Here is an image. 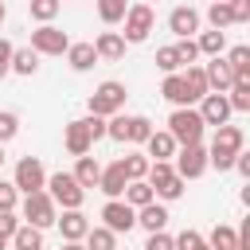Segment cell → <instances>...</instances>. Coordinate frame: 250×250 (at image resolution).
<instances>
[{
    "mask_svg": "<svg viewBox=\"0 0 250 250\" xmlns=\"http://www.w3.org/2000/svg\"><path fill=\"white\" fill-rule=\"evenodd\" d=\"M238 152H242V129L238 125H215V141L207 148V164L227 172V168H234Z\"/></svg>",
    "mask_w": 250,
    "mask_h": 250,
    "instance_id": "cell-1",
    "label": "cell"
},
{
    "mask_svg": "<svg viewBox=\"0 0 250 250\" xmlns=\"http://www.w3.org/2000/svg\"><path fill=\"white\" fill-rule=\"evenodd\" d=\"M203 117H199V109L195 105H176L172 109V117H168V133H172V141L176 145H199L203 141Z\"/></svg>",
    "mask_w": 250,
    "mask_h": 250,
    "instance_id": "cell-2",
    "label": "cell"
},
{
    "mask_svg": "<svg viewBox=\"0 0 250 250\" xmlns=\"http://www.w3.org/2000/svg\"><path fill=\"white\" fill-rule=\"evenodd\" d=\"M145 180H148V188H152V195H160V199H180L184 195V184L188 180H180L176 176V168H172V160H152L148 164V172H145Z\"/></svg>",
    "mask_w": 250,
    "mask_h": 250,
    "instance_id": "cell-3",
    "label": "cell"
},
{
    "mask_svg": "<svg viewBox=\"0 0 250 250\" xmlns=\"http://www.w3.org/2000/svg\"><path fill=\"white\" fill-rule=\"evenodd\" d=\"M125 82H117V78H109V82H102L94 94H90V113H98V117H113V113H121V105H125Z\"/></svg>",
    "mask_w": 250,
    "mask_h": 250,
    "instance_id": "cell-4",
    "label": "cell"
},
{
    "mask_svg": "<svg viewBox=\"0 0 250 250\" xmlns=\"http://www.w3.org/2000/svg\"><path fill=\"white\" fill-rule=\"evenodd\" d=\"M47 195L55 199V207H82V199H86V188H78V180L70 176V172H55V176H47Z\"/></svg>",
    "mask_w": 250,
    "mask_h": 250,
    "instance_id": "cell-5",
    "label": "cell"
},
{
    "mask_svg": "<svg viewBox=\"0 0 250 250\" xmlns=\"http://www.w3.org/2000/svg\"><path fill=\"white\" fill-rule=\"evenodd\" d=\"M55 219H59L55 199H51L43 188H39V191H27V199H23V223H31V227L47 230V227H55Z\"/></svg>",
    "mask_w": 250,
    "mask_h": 250,
    "instance_id": "cell-6",
    "label": "cell"
},
{
    "mask_svg": "<svg viewBox=\"0 0 250 250\" xmlns=\"http://www.w3.org/2000/svg\"><path fill=\"white\" fill-rule=\"evenodd\" d=\"M121 20H125V31H121V39H125V43H145V39H148V31H152V23H156V16H152V8H148V4H129Z\"/></svg>",
    "mask_w": 250,
    "mask_h": 250,
    "instance_id": "cell-7",
    "label": "cell"
},
{
    "mask_svg": "<svg viewBox=\"0 0 250 250\" xmlns=\"http://www.w3.org/2000/svg\"><path fill=\"white\" fill-rule=\"evenodd\" d=\"M172 168H176L180 180H199V176L207 172V148H203V145H180Z\"/></svg>",
    "mask_w": 250,
    "mask_h": 250,
    "instance_id": "cell-8",
    "label": "cell"
},
{
    "mask_svg": "<svg viewBox=\"0 0 250 250\" xmlns=\"http://www.w3.org/2000/svg\"><path fill=\"white\" fill-rule=\"evenodd\" d=\"M66 47H70V39H66V31H59L55 23H39V27L31 31V51H35V55H66Z\"/></svg>",
    "mask_w": 250,
    "mask_h": 250,
    "instance_id": "cell-9",
    "label": "cell"
},
{
    "mask_svg": "<svg viewBox=\"0 0 250 250\" xmlns=\"http://www.w3.org/2000/svg\"><path fill=\"white\" fill-rule=\"evenodd\" d=\"M16 191H39L43 184H47V172H43V164H39V156H20V164H16Z\"/></svg>",
    "mask_w": 250,
    "mask_h": 250,
    "instance_id": "cell-10",
    "label": "cell"
},
{
    "mask_svg": "<svg viewBox=\"0 0 250 250\" xmlns=\"http://www.w3.org/2000/svg\"><path fill=\"white\" fill-rule=\"evenodd\" d=\"M102 219H105L102 227H109L113 234H129V230L137 227V211H133L125 199H109V203L102 207Z\"/></svg>",
    "mask_w": 250,
    "mask_h": 250,
    "instance_id": "cell-11",
    "label": "cell"
},
{
    "mask_svg": "<svg viewBox=\"0 0 250 250\" xmlns=\"http://www.w3.org/2000/svg\"><path fill=\"white\" fill-rule=\"evenodd\" d=\"M230 102H227V94H203L199 98V117H203V125H227L230 121Z\"/></svg>",
    "mask_w": 250,
    "mask_h": 250,
    "instance_id": "cell-12",
    "label": "cell"
},
{
    "mask_svg": "<svg viewBox=\"0 0 250 250\" xmlns=\"http://www.w3.org/2000/svg\"><path fill=\"white\" fill-rule=\"evenodd\" d=\"M55 227L62 230V242H82L90 230V219L82 215V207H66L62 219H55Z\"/></svg>",
    "mask_w": 250,
    "mask_h": 250,
    "instance_id": "cell-13",
    "label": "cell"
},
{
    "mask_svg": "<svg viewBox=\"0 0 250 250\" xmlns=\"http://www.w3.org/2000/svg\"><path fill=\"white\" fill-rule=\"evenodd\" d=\"M203 74H207V90H215V94H227L230 82H234V70H230V62L223 55H211V62L203 66Z\"/></svg>",
    "mask_w": 250,
    "mask_h": 250,
    "instance_id": "cell-14",
    "label": "cell"
},
{
    "mask_svg": "<svg viewBox=\"0 0 250 250\" xmlns=\"http://www.w3.org/2000/svg\"><path fill=\"white\" fill-rule=\"evenodd\" d=\"M62 145H66V152H70V156H86V152L94 148V137H90V125H86V117H78V121H70V125H66V137H62Z\"/></svg>",
    "mask_w": 250,
    "mask_h": 250,
    "instance_id": "cell-15",
    "label": "cell"
},
{
    "mask_svg": "<svg viewBox=\"0 0 250 250\" xmlns=\"http://www.w3.org/2000/svg\"><path fill=\"white\" fill-rule=\"evenodd\" d=\"M168 27H172V35H180V39H191V35L199 31V12H195L191 4H180V8H172V16H168Z\"/></svg>",
    "mask_w": 250,
    "mask_h": 250,
    "instance_id": "cell-16",
    "label": "cell"
},
{
    "mask_svg": "<svg viewBox=\"0 0 250 250\" xmlns=\"http://www.w3.org/2000/svg\"><path fill=\"white\" fill-rule=\"evenodd\" d=\"M94 51H98V59H109V62L125 59V39H121V31H102V35L94 39Z\"/></svg>",
    "mask_w": 250,
    "mask_h": 250,
    "instance_id": "cell-17",
    "label": "cell"
},
{
    "mask_svg": "<svg viewBox=\"0 0 250 250\" xmlns=\"http://www.w3.org/2000/svg\"><path fill=\"white\" fill-rule=\"evenodd\" d=\"M160 94H164L172 105H195V98L188 94V82H184V74H180V70H176V74H164Z\"/></svg>",
    "mask_w": 250,
    "mask_h": 250,
    "instance_id": "cell-18",
    "label": "cell"
},
{
    "mask_svg": "<svg viewBox=\"0 0 250 250\" xmlns=\"http://www.w3.org/2000/svg\"><path fill=\"white\" fill-rule=\"evenodd\" d=\"M145 145H148V160H172V156H176V148H180V145L172 141V133H168V129H160V133L152 129Z\"/></svg>",
    "mask_w": 250,
    "mask_h": 250,
    "instance_id": "cell-19",
    "label": "cell"
},
{
    "mask_svg": "<svg viewBox=\"0 0 250 250\" xmlns=\"http://www.w3.org/2000/svg\"><path fill=\"white\" fill-rule=\"evenodd\" d=\"M137 223L152 234V230H164L168 227V207H160L156 199L152 203H145V207H137Z\"/></svg>",
    "mask_w": 250,
    "mask_h": 250,
    "instance_id": "cell-20",
    "label": "cell"
},
{
    "mask_svg": "<svg viewBox=\"0 0 250 250\" xmlns=\"http://www.w3.org/2000/svg\"><path fill=\"white\" fill-rule=\"evenodd\" d=\"M125 172H121V164H109V168H102V176H98V188L109 195V199H121V191H125Z\"/></svg>",
    "mask_w": 250,
    "mask_h": 250,
    "instance_id": "cell-21",
    "label": "cell"
},
{
    "mask_svg": "<svg viewBox=\"0 0 250 250\" xmlns=\"http://www.w3.org/2000/svg\"><path fill=\"white\" fill-rule=\"evenodd\" d=\"M66 62H70L74 70H90V66L98 62L94 43H70V47H66Z\"/></svg>",
    "mask_w": 250,
    "mask_h": 250,
    "instance_id": "cell-22",
    "label": "cell"
},
{
    "mask_svg": "<svg viewBox=\"0 0 250 250\" xmlns=\"http://www.w3.org/2000/svg\"><path fill=\"white\" fill-rule=\"evenodd\" d=\"M74 180H78V188H98V176H102V164L94 160V156H78V164H74V172H70Z\"/></svg>",
    "mask_w": 250,
    "mask_h": 250,
    "instance_id": "cell-23",
    "label": "cell"
},
{
    "mask_svg": "<svg viewBox=\"0 0 250 250\" xmlns=\"http://www.w3.org/2000/svg\"><path fill=\"white\" fill-rule=\"evenodd\" d=\"M121 199L137 211V207H145V203H152L156 195H152V188H148V180H129L125 184V191H121Z\"/></svg>",
    "mask_w": 250,
    "mask_h": 250,
    "instance_id": "cell-24",
    "label": "cell"
},
{
    "mask_svg": "<svg viewBox=\"0 0 250 250\" xmlns=\"http://www.w3.org/2000/svg\"><path fill=\"white\" fill-rule=\"evenodd\" d=\"M12 246L16 250H43V230L31 227V223H20L16 234H12Z\"/></svg>",
    "mask_w": 250,
    "mask_h": 250,
    "instance_id": "cell-25",
    "label": "cell"
},
{
    "mask_svg": "<svg viewBox=\"0 0 250 250\" xmlns=\"http://www.w3.org/2000/svg\"><path fill=\"white\" fill-rule=\"evenodd\" d=\"M207 246H211V250H234V246H238V230L227 227V223H215V230L207 234Z\"/></svg>",
    "mask_w": 250,
    "mask_h": 250,
    "instance_id": "cell-26",
    "label": "cell"
},
{
    "mask_svg": "<svg viewBox=\"0 0 250 250\" xmlns=\"http://www.w3.org/2000/svg\"><path fill=\"white\" fill-rule=\"evenodd\" d=\"M82 246H86V250H117V234H113L109 227H90Z\"/></svg>",
    "mask_w": 250,
    "mask_h": 250,
    "instance_id": "cell-27",
    "label": "cell"
},
{
    "mask_svg": "<svg viewBox=\"0 0 250 250\" xmlns=\"http://www.w3.org/2000/svg\"><path fill=\"white\" fill-rule=\"evenodd\" d=\"M195 47H199V55H223V47H227V31H219V27H211V31H199Z\"/></svg>",
    "mask_w": 250,
    "mask_h": 250,
    "instance_id": "cell-28",
    "label": "cell"
},
{
    "mask_svg": "<svg viewBox=\"0 0 250 250\" xmlns=\"http://www.w3.org/2000/svg\"><path fill=\"white\" fill-rule=\"evenodd\" d=\"M148 133H152V121H148V117H141V113H137V117H125V141H129V145H145Z\"/></svg>",
    "mask_w": 250,
    "mask_h": 250,
    "instance_id": "cell-29",
    "label": "cell"
},
{
    "mask_svg": "<svg viewBox=\"0 0 250 250\" xmlns=\"http://www.w3.org/2000/svg\"><path fill=\"white\" fill-rule=\"evenodd\" d=\"M12 70H16V74H35V70H39V55H35L31 47H16V51H12Z\"/></svg>",
    "mask_w": 250,
    "mask_h": 250,
    "instance_id": "cell-30",
    "label": "cell"
},
{
    "mask_svg": "<svg viewBox=\"0 0 250 250\" xmlns=\"http://www.w3.org/2000/svg\"><path fill=\"white\" fill-rule=\"evenodd\" d=\"M121 164V172H125V180H145V172H148V156H141V152H129V156H121L117 160Z\"/></svg>",
    "mask_w": 250,
    "mask_h": 250,
    "instance_id": "cell-31",
    "label": "cell"
},
{
    "mask_svg": "<svg viewBox=\"0 0 250 250\" xmlns=\"http://www.w3.org/2000/svg\"><path fill=\"white\" fill-rule=\"evenodd\" d=\"M207 23H211V27H219V31H227V27L234 23L230 4H227V0H211V8H207Z\"/></svg>",
    "mask_w": 250,
    "mask_h": 250,
    "instance_id": "cell-32",
    "label": "cell"
},
{
    "mask_svg": "<svg viewBox=\"0 0 250 250\" xmlns=\"http://www.w3.org/2000/svg\"><path fill=\"white\" fill-rule=\"evenodd\" d=\"M227 62H230V70H234V78H250V47H246V43H238V47H230V55H227Z\"/></svg>",
    "mask_w": 250,
    "mask_h": 250,
    "instance_id": "cell-33",
    "label": "cell"
},
{
    "mask_svg": "<svg viewBox=\"0 0 250 250\" xmlns=\"http://www.w3.org/2000/svg\"><path fill=\"white\" fill-rule=\"evenodd\" d=\"M230 109H238V113H246L250 109V78H234L230 82Z\"/></svg>",
    "mask_w": 250,
    "mask_h": 250,
    "instance_id": "cell-34",
    "label": "cell"
},
{
    "mask_svg": "<svg viewBox=\"0 0 250 250\" xmlns=\"http://www.w3.org/2000/svg\"><path fill=\"white\" fill-rule=\"evenodd\" d=\"M59 8H62V0H27L31 20H39V23H51L59 16Z\"/></svg>",
    "mask_w": 250,
    "mask_h": 250,
    "instance_id": "cell-35",
    "label": "cell"
},
{
    "mask_svg": "<svg viewBox=\"0 0 250 250\" xmlns=\"http://www.w3.org/2000/svg\"><path fill=\"white\" fill-rule=\"evenodd\" d=\"M184 82H188V94H191L195 102H199L203 94H211V90H207V74H203V66H188V70H184Z\"/></svg>",
    "mask_w": 250,
    "mask_h": 250,
    "instance_id": "cell-36",
    "label": "cell"
},
{
    "mask_svg": "<svg viewBox=\"0 0 250 250\" xmlns=\"http://www.w3.org/2000/svg\"><path fill=\"white\" fill-rule=\"evenodd\" d=\"M125 8H129V0H98V16H102V23H121Z\"/></svg>",
    "mask_w": 250,
    "mask_h": 250,
    "instance_id": "cell-37",
    "label": "cell"
},
{
    "mask_svg": "<svg viewBox=\"0 0 250 250\" xmlns=\"http://www.w3.org/2000/svg\"><path fill=\"white\" fill-rule=\"evenodd\" d=\"M156 66H160L164 74H176V70L184 66V62H180V55H176V43H172V47H160V51H156Z\"/></svg>",
    "mask_w": 250,
    "mask_h": 250,
    "instance_id": "cell-38",
    "label": "cell"
},
{
    "mask_svg": "<svg viewBox=\"0 0 250 250\" xmlns=\"http://www.w3.org/2000/svg\"><path fill=\"white\" fill-rule=\"evenodd\" d=\"M172 242H176V250H211L207 238H203L199 230H184V234H176Z\"/></svg>",
    "mask_w": 250,
    "mask_h": 250,
    "instance_id": "cell-39",
    "label": "cell"
},
{
    "mask_svg": "<svg viewBox=\"0 0 250 250\" xmlns=\"http://www.w3.org/2000/svg\"><path fill=\"white\" fill-rule=\"evenodd\" d=\"M176 55H180V62H184V66H191V62L199 59V47H195V39H180V43H176Z\"/></svg>",
    "mask_w": 250,
    "mask_h": 250,
    "instance_id": "cell-40",
    "label": "cell"
},
{
    "mask_svg": "<svg viewBox=\"0 0 250 250\" xmlns=\"http://www.w3.org/2000/svg\"><path fill=\"white\" fill-rule=\"evenodd\" d=\"M16 133H20V117H16V113H0V145L12 141Z\"/></svg>",
    "mask_w": 250,
    "mask_h": 250,
    "instance_id": "cell-41",
    "label": "cell"
},
{
    "mask_svg": "<svg viewBox=\"0 0 250 250\" xmlns=\"http://www.w3.org/2000/svg\"><path fill=\"white\" fill-rule=\"evenodd\" d=\"M16 199H20V191H16V184H8V180H0V211H16Z\"/></svg>",
    "mask_w": 250,
    "mask_h": 250,
    "instance_id": "cell-42",
    "label": "cell"
},
{
    "mask_svg": "<svg viewBox=\"0 0 250 250\" xmlns=\"http://www.w3.org/2000/svg\"><path fill=\"white\" fill-rule=\"evenodd\" d=\"M145 250H176V242H172V234L152 230V234H148V242H145Z\"/></svg>",
    "mask_w": 250,
    "mask_h": 250,
    "instance_id": "cell-43",
    "label": "cell"
},
{
    "mask_svg": "<svg viewBox=\"0 0 250 250\" xmlns=\"http://www.w3.org/2000/svg\"><path fill=\"white\" fill-rule=\"evenodd\" d=\"M20 223H23V219H20L16 211H0V234H4V238H12Z\"/></svg>",
    "mask_w": 250,
    "mask_h": 250,
    "instance_id": "cell-44",
    "label": "cell"
},
{
    "mask_svg": "<svg viewBox=\"0 0 250 250\" xmlns=\"http://www.w3.org/2000/svg\"><path fill=\"white\" fill-rule=\"evenodd\" d=\"M227 4H230L234 23H246V20H250V0H227Z\"/></svg>",
    "mask_w": 250,
    "mask_h": 250,
    "instance_id": "cell-45",
    "label": "cell"
},
{
    "mask_svg": "<svg viewBox=\"0 0 250 250\" xmlns=\"http://www.w3.org/2000/svg\"><path fill=\"white\" fill-rule=\"evenodd\" d=\"M12 51H16V47H12L8 39H0V78L12 74Z\"/></svg>",
    "mask_w": 250,
    "mask_h": 250,
    "instance_id": "cell-46",
    "label": "cell"
},
{
    "mask_svg": "<svg viewBox=\"0 0 250 250\" xmlns=\"http://www.w3.org/2000/svg\"><path fill=\"white\" fill-rule=\"evenodd\" d=\"M86 125H90V137H94V141H102V137H105V117L90 113V117H86Z\"/></svg>",
    "mask_w": 250,
    "mask_h": 250,
    "instance_id": "cell-47",
    "label": "cell"
},
{
    "mask_svg": "<svg viewBox=\"0 0 250 250\" xmlns=\"http://www.w3.org/2000/svg\"><path fill=\"white\" fill-rule=\"evenodd\" d=\"M234 168H238L242 176H250V156H246V152H238V156H234Z\"/></svg>",
    "mask_w": 250,
    "mask_h": 250,
    "instance_id": "cell-48",
    "label": "cell"
},
{
    "mask_svg": "<svg viewBox=\"0 0 250 250\" xmlns=\"http://www.w3.org/2000/svg\"><path fill=\"white\" fill-rule=\"evenodd\" d=\"M62 250H86L82 242H62Z\"/></svg>",
    "mask_w": 250,
    "mask_h": 250,
    "instance_id": "cell-49",
    "label": "cell"
},
{
    "mask_svg": "<svg viewBox=\"0 0 250 250\" xmlns=\"http://www.w3.org/2000/svg\"><path fill=\"white\" fill-rule=\"evenodd\" d=\"M4 16H8V8H4V0H0V27H4Z\"/></svg>",
    "mask_w": 250,
    "mask_h": 250,
    "instance_id": "cell-50",
    "label": "cell"
},
{
    "mask_svg": "<svg viewBox=\"0 0 250 250\" xmlns=\"http://www.w3.org/2000/svg\"><path fill=\"white\" fill-rule=\"evenodd\" d=\"M4 246H8V238H4V234H0V250H4Z\"/></svg>",
    "mask_w": 250,
    "mask_h": 250,
    "instance_id": "cell-51",
    "label": "cell"
},
{
    "mask_svg": "<svg viewBox=\"0 0 250 250\" xmlns=\"http://www.w3.org/2000/svg\"><path fill=\"white\" fill-rule=\"evenodd\" d=\"M0 164H4V148H0Z\"/></svg>",
    "mask_w": 250,
    "mask_h": 250,
    "instance_id": "cell-52",
    "label": "cell"
}]
</instances>
